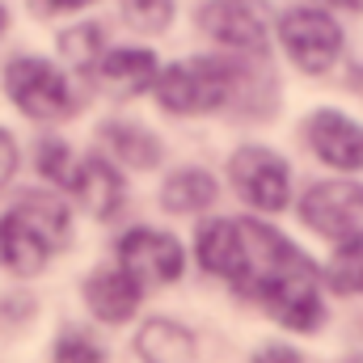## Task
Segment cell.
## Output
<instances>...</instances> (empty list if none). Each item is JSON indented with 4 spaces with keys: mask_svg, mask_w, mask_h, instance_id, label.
Listing matches in <instances>:
<instances>
[{
    "mask_svg": "<svg viewBox=\"0 0 363 363\" xmlns=\"http://www.w3.org/2000/svg\"><path fill=\"white\" fill-rule=\"evenodd\" d=\"M68 241V207L51 194H26L0 220V258L17 274H38Z\"/></svg>",
    "mask_w": 363,
    "mask_h": 363,
    "instance_id": "6da1fadb",
    "label": "cell"
},
{
    "mask_svg": "<svg viewBox=\"0 0 363 363\" xmlns=\"http://www.w3.org/2000/svg\"><path fill=\"white\" fill-rule=\"evenodd\" d=\"M237 72L224 60H182L157 77V101L169 114H207L228 101Z\"/></svg>",
    "mask_w": 363,
    "mask_h": 363,
    "instance_id": "7a4b0ae2",
    "label": "cell"
},
{
    "mask_svg": "<svg viewBox=\"0 0 363 363\" xmlns=\"http://www.w3.org/2000/svg\"><path fill=\"white\" fill-rule=\"evenodd\" d=\"M279 43L287 51V60L304 72H325L338 55H342V30L330 13L321 9H291L279 21Z\"/></svg>",
    "mask_w": 363,
    "mask_h": 363,
    "instance_id": "3957f363",
    "label": "cell"
},
{
    "mask_svg": "<svg viewBox=\"0 0 363 363\" xmlns=\"http://www.w3.org/2000/svg\"><path fill=\"white\" fill-rule=\"evenodd\" d=\"M300 216L313 233L347 245L363 241V186L355 182H317L300 199Z\"/></svg>",
    "mask_w": 363,
    "mask_h": 363,
    "instance_id": "277c9868",
    "label": "cell"
},
{
    "mask_svg": "<svg viewBox=\"0 0 363 363\" xmlns=\"http://www.w3.org/2000/svg\"><path fill=\"white\" fill-rule=\"evenodd\" d=\"M4 89L30 118H64L72 110V89L64 72L47 60H13L4 68Z\"/></svg>",
    "mask_w": 363,
    "mask_h": 363,
    "instance_id": "5b68a950",
    "label": "cell"
},
{
    "mask_svg": "<svg viewBox=\"0 0 363 363\" xmlns=\"http://www.w3.org/2000/svg\"><path fill=\"white\" fill-rule=\"evenodd\" d=\"M199 26L207 38L233 47V51H267L271 43V17L262 9V0H207L199 9Z\"/></svg>",
    "mask_w": 363,
    "mask_h": 363,
    "instance_id": "8992f818",
    "label": "cell"
},
{
    "mask_svg": "<svg viewBox=\"0 0 363 363\" xmlns=\"http://www.w3.org/2000/svg\"><path fill=\"white\" fill-rule=\"evenodd\" d=\"M233 186L241 190V199L250 203V207H258V211H279V207H287V190H291V182H287V165H283V157L271 152V148H241V152H233Z\"/></svg>",
    "mask_w": 363,
    "mask_h": 363,
    "instance_id": "52a82bcc",
    "label": "cell"
},
{
    "mask_svg": "<svg viewBox=\"0 0 363 363\" xmlns=\"http://www.w3.org/2000/svg\"><path fill=\"white\" fill-rule=\"evenodd\" d=\"M118 262L140 287H157V283H174L182 274V245L169 233L157 228H131L118 241Z\"/></svg>",
    "mask_w": 363,
    "mask_h": 363,
    "instance_id": "ba28073f",
    "label": "cell"
},
{
    "mask_svg": "<svg viewBox=\"0 0 363 363\" xmlns=\"http://www.w3.org/2000/svg\"><path fill=\"white\" fill-rule=\"evenodd\" d=\"M262 300H267V308H271L287 330H300V334L317 330L321 317H325V304H321V291H317V274H313V267L274 279L271 287L262 291Z\"/></svg>",
    "mask_w": 363,
    "mask_h": 363,
    "instance_id": "9c48e42d",
    "label": "cell"
},
{
    "mask_svg": "<svg viewBox=\"0 0 363 363\" xmlns=\"http://www.w3.org/2000/svg\"><path fill=\"white\" fill-rule=\"evenodd\" d=\"M313 152L334 169H363V127L338 110H317L304 123Z\"/></svg>",
    "mask_w": 363,
    "mask_h": 363,
    "instance_id": "30bf717a",
    "label": "cell"
},
{
    "mask_svg": "<svg viewBox=\"0 0 363 363\" xmlns=\"http://www.w3.org/2000/svg\"><path fill=\"white\" fill-rule=\"evenodd\" d=\"M97 81L106 85L110 93H140L148 89L152 81H157V55L152 51H144V47H123V51H110V55H101L97 64Z\"/></svg>",
    "mask_w": 363,
    "mask_h": 363,
    "instance_id": "8fae6325",
    "label": "cell"
},
{
    "mask_svg": "<svg viewBox=\"0 0 363 363\" xmlns=\"http://www.w3.org/2000/svg\"><path fill=\"white\" fill-rule=\"evenodd\" d=\"M77 199L85 203V211L97 220H110L118 207H123V178L114 165H106L101 157H89L77 165V178H72Z\"/></svg>",
    "mask_w": 363,
    "mask_h": 363,
    "instance_id": "7c38bea8",
    "label": "cell"
},
{
    "mask_svg": "<svg viewBox=\"0 0 363 363\" xmlns=\"http://www.w3.org/2000/svg\"><path fill=\"white\" fill-rule=\"evenodd\" d=\"M85 300H89V308L101 321L118 325V321H127L140 308V283L123 271V267L118 271H97L85 283Z\"/></svg>",
    "mask_w": 363,
    "mask_h": 363,
    "instance_id": "4fadbf2b",
    "label": "cell"
},
{
    "mask_svg": "<svg viewBox=\"0 0 363 363\" xmlns=\"http://www.w3.org/2000/svg\"><path fill=\"white\" fill-rule=\"evenodd\" d=\"M199 262L220 279H237L241 271V228L237 220H211L199 228Z\"/></svg>",
    "mask_w": 363,
    "mask_h": 363,
    "instance_id": "5bb4252c",
    "label": "cell"
},
{
    "mask_svg": "<svg viewBox=\"0 0 363 363\" xmlns=\"http://www.w3.org/2000/svg\"><path fill=\"white\" fill-rule=\"evenodd\" d=\"M144 363H194V338L178 321H148L135 338Z\"/></svg>",
    "mask_w": 363,
    "mask_h": 363,
    "instance_id": "9a60e30c",
    "label": "cell"
},
{
    "mask_svg": "<svg viewBox=\"0 0 363 363\" xmlns=\"http://www.w3.org/2000/svg\"><path fill=\"white\" fill-rule=\"evenodd\" d=\"M106 144L114 148V157L131 169H152L161 161V144L144 131V127H131V123H110L106 131Z\"/></svg>",
    "mask_w": 363,
    "mask_h": 363,
    "instance_id": "2e32d148",
    "label": "cell"
},
{
    "mask_svg": "<svg viewBox=\"0 0 363 363\" xmlns=\"http://www.w3.org/2000/svg\"><path fill=\"white\" fill-rule=\"evenodd\" d=\"M161 199H165L169 211H203V207L216 203V182L203 169H178L174 178L165 182Z\"/></svg>",
    "mask_w": 363,
    "mask_h": 363,
    "instance_id": "e0dca14e",
    "label": "cell"
},
{
    "mask_svg": "<svg viewBox=\"0 0 363 363\" xmlns=\"http://www.w3.org/2000/svg\"><path fill=\"white\" fill-rule=\"evenodd\" d=\"M330 283L338 291H363V241H347L334 262H330Z\"/></svg>",
    "mask_w": 363,
    "mask_h": 363,
    "instance_id": "ac0fdd59",
    "label": "cell"
},
{
    "mask_svg": "<svg viewBox=\"0 0 363 363\" xmlns=\"http://www.w3.org/2000/svg\"><path fill=\"white\" fill-rule=\"evenodd\" d=\"M123 17L144 30V34H157L174 21V0H123Z\"/></svg>",
    "mask_w": 363,
    "mask_h": 363,
    "instance_id": "d6986e66",
    "label": "cell"
},
{
    "mask_svg": "<svg viewBox=\"0 0 363 363\" xmlns=\"http://www.w3.org/2000/svg\"><path fill=\"white\" fill-rule=\"evenodd\" d=\"M60 51L77 64V68H93L97 64V51H101V30L97 26H77L60 38Z\"/></svg>",
    "mask_w": 363,
    "mask_h": 363,
    "instance_id": "ffe728a7",
    "label": "cell"
},
{
    "mask_svg": "<svg viewBox=\"0 0 363 363\" xmlns=\"http://www.w3.org/2000/svg\"><path fill=\"white\" fill-rule=\"evenodd\" d=\"M38 169L60 186H72V178H77V165H72V152H68L64 140H43L38 144Z\"/></svg>",
    "mask_w": 363,
    "mask_h": 363,
    "instance_id": "44dd1931",
    "label": "cell"
},
{
    "mask_svg": "<svg viewBox=\"0 0 363 363\" xmlns=\"http://www.w3.org/2000/svg\"><path fill=\"white\" fill-rule=\"evenodd\" d=\"M55 363H101V351L85 334H64L55 347Z\"/></svg>",
    "mask_w": 363,
    "mask_h": 363,
    "instance_id": "7402d4cb",
    "label": "cell"
},
{
    "mask_svg": "<svg viewBox=\"0 0 363 363\" xmlns=\"http://www.w3.org/2000/svg\"><path fill=\"white\" fill-rule=\"evenodd\" d=\"M13 169H17V144L9 131H0V186L13 178Z\"/></svg>",
    "mask_w": 363,
    "mask_h": 363,
    "instance_id": "603a6c76",
    "label": "cell"
},
{
    "mask_svg": "<svg viewBox=\"0 0 363 363\" xmlns=\"http://www.w3.org/2000/svg\"><path fill=\"white\" fill-rule=\"evenodd\" d=\"M254 363H300V355H296L291 347H262V351L254 355Z\"/></svg>",
    "mask_w": 363,
    "mask_h": 363,
    "instance_id": "cb8c5ba5",
    "label": "cell"
},
{
    "mask_svg": "<svg viewBox=\"0 0 363 363\" xmlns=\"http://www.w3.org/2000/svg\"><path fill=\"white\" fill-rule=\"evenodd\" d=\"M55 9H85V4H93V0H51Z\"/></svg>",
    "mask_w": 363,
    "mask_h": 363,
    "instance_id": "d4e9b609",
    "label": "cell"
},
{
    "mask_svg": "<svg viewBox=\"0 0 363 363\" xmlns=\"http://www.w3.org/2000/svg\"><path fill=\"white\" fill-rule=\"evenodd\" d=\"M325 4H338V9H363V0H325Z\"/></svg>",
    "mask_w": 363,
    "mask_h": 363,
    "instance_id": "484cf974",
    "label": "cell"
},
{
    "mask_svg": "<svg viewBox=\"0 0 363 363\" xmlns=\"http://www.w3.org/2000/svg\"><path fill=\"white\" fill-rule=\"evenodd\" d=\"M4 26H9V13H4V4H0V30H4Z\"/></svg>",
    "mask_w": 363,
    "mask_h": 363,
    "instance_id": "4316f807",
    "label": "cell"
}]
</instances>
